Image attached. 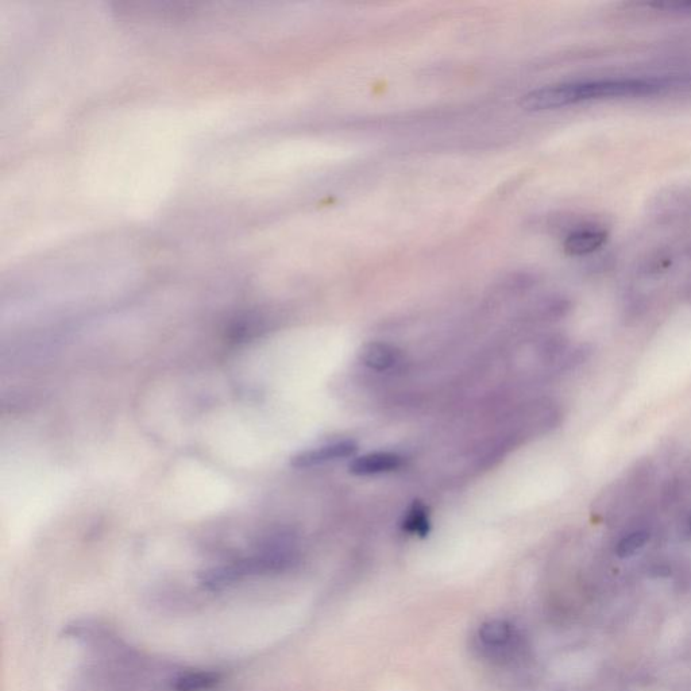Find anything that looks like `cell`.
I'll list each match as a JSON object with an SVG mask.
<instances>
[{"label":"cell","instance_id":"10","mask_svg":"<svg viewBox=\"0 0 691 691\" xmlns=\"http://www.w3.org/2000/svg\"><path fill=\"white\" fill-rule=\"evenodd\" d=\"M687 524H689V530L691 532V515L689 516V520H687Z\"/></svg>","mask_w":691,"mask_h":691},{"label":"cell","instance_id":"4","mask_svg":"<svg viewBox=\"0 0 691 691\" xmlns=\"http://www.w3.org/2000/svg\"><path fill=\"white\" fill-rule=\"evenodd\" d=\"M608 241V231L602 226L584 225L571 231L565 239V252L574 257L588 256L600 250Z\"/></svg>","mask_w":691,"mask_h":691},{"label":"cell","instance_id":"7","mask_svg":"<svg viewBox=\"0 0 691 691\" xmlns=\"http://www.w3.org/2000/svg\"><path fill=\"white\" fill-rule=\"evenodd\" d=\"M401 527L407 534L420 536V538L430 534L431 520L426 505L415 501L405 513Z\"/></svg>","mask_w":691,"mask_h":691},{"label":"cell","instance_id":"3","mask_svg":"<svg viewBox=\"0 0 691 691\" xmlns=\"http://www.w3.org/2000/svg\"><path fill=\"white\" fill-rule=\"evenodd\" d=\"M357 451L358 445L354 440H338V442L327 443L314 449L300 451L291 458V466L295 469H311V467L353 457Z\"/></svg>","mask_w":691,"mask_h":691},{"label":"cell","instance_id":"1","mask_svg":"<svg viewBox=\"0 0 691 691\" xmlns=\"http://www.w3.org/2000/svg\"><path fill=\"white\" fill-rule=\"evenodd\" d=\"M673 87L663 77H606V79L569 81L531 91L521 106L531 111L555 110L596 100L644 98L662 94Z\"/></svg>","mask_w":691,"mask_h":691},{"label":"cell","instance_id":"5","mask_svg":"<svg viewBox=\"0 0 691 691\" xmlns=\"http://www.w3.org/2000/svg\"><path fill=\"white\" fill-rule=\"evenodd\" d=\"M404 458L388 451H377L354 458L349 465V472L358 477L378 476L396 472L403 466Z\"/></svg>","mask_w":691,"mask_h":691},{"label":"cell","instance_id":"9","mask_svg":"<svg viewBox=\"0 0 691 691\" xmlns=\"http://www.w3.org/2000/svg\"><path fill=\"white\" fill-rule=\"evenodd\" d=\"M650 540V534L647 531H635L625 538L620 540L617 544L616 554L620 558H629L633 554H636L639 550H642L646 543Z\"/></svg>","mask_w":691,"mask_h":691},{"label":"cell","instance_id":"8","mask_svg":"<svg viewBox=\"0 0 691 691\" xmlns=\"http://www.w3.org/2000/svg\"><path fill=\"white\" fill-rule=\"evenodd\" d=\"M220 681L219 674L210 671H196L179 675L172 682L173 691H206L212 689Z\"/></svg>","mask_w":691,"mask_h":691},{"label":"cell","instance_id":"6","mask_svg":"<svg viewBox=\"0 0 691 691\" xmlns=\"http://www.w3.org/2000/svg\"><path fill=\"white\" fill-rule=\"evenodd\" d=\"M358 361L374 372H388L400 364L401 353L395 346L384 342H369L359 347Z\"/></svg>","mask_w":691,"mask_h":691},{"label":"cell","instance_id":"2","mask_svg":"<svg viewBox=\"0 0 691 691\" xmlns=\"http://www.w3.org/2000/svg\"><path fill=\"white\" fill-rule=\"evenodd\" d=\"M474 648L482 658L499 665H512L523 659L527 644L523 632L512 621H485L474 635Z\"/></svg>","mask_w":691,"mask_h":691}]
</instances>
